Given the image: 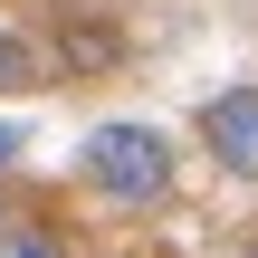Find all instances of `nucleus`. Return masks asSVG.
Masks as SVG:
<instances>
[{"mask_svg":"<svg viewBox=\"0 0 258 258\" xmlns=\"http://www.w3.org/2000/svg\"><path fill=\"white\" fill-rule=\"evenodd\" d=\"M77 182H86L96 201H115V211H163L172 182H182V153H172L163 124L115 115V124H96V134L77 144Z\"/></svg>","mask_w":258,"mask_h":258,"instance_id":"1","label":"nucleus"},{"mask_svg":"<svg viewBox=\"0 0 258 258\" xmlns=\"http://www.w3.org/2000/svg\"><path fill=\"white\" fill-rule=\"evenodd\" d=\"M249 258H258V249H249Z\"/></svg>","mask_w":258,"mask_h":258,"instance_id":"7","label":"nucleus"},{"mask_svg":"<svg viewBox=\"0 0 258 258\" xmlns=\"http://www.w3.org/2000/svg\"><path fill=\"white\" fill-rule=\"evenodd\" d=\"M201 153L230 172V182H258V77H239V86H220V96H201Z\"/></svg>","mask_w":258,"mask_h":258,"instance_id":"2","label":"nucleus"},{"mask_svg":"<svg viewBox=\"0 0 258 258\" xmlns=\"http://www.w3.org/2000/svg\"><path fill=\"white\" fill-rule=\"evenodd\" d=\"M0 258H77V239L57 220H0Z\"/></svg>","mask_w":258,"mask_h":258,"instance_id":"4","label":"nucleus"},{"mask_svg":"<svg viewBox=\"0 0 258 258\" xmlns=\"http://www.w3.org/2000/svg\"><path fill=\"white\" fill-rule=\"evenodd\" d=\"M38 77H48V57H38L19 29H0V86H38Z\"/></svg>","mask_w":258,"mask_h":258,"instance_id":"5","label":"nucleus"},{"mask_svg":"<svg viewBox=\"0 0 258 258\" xmlns=\"http://www.w3.org/2000/svg\"><path fill=\"white\" fill-rule=\"evenodd\" d=\"M57 57H67L77 77H96V67H115V57H124V38H115L105 19H67V29H57Z\"/></svg>","mask_w":258,"mask_h":258,"instance_id":"3","label":"nucleus"},{"mask_svg":"<svg viewBox=\"0 0 258 258\" xmlns=\"http://www.w3.org/2000/svg\"><path fill=\"white\" fill-rule=\"evenodd\" d=\"M19 153H29V124H0V172H10Z\"/></svg>","mask_w":258,"mask_h":258,"instance_id":"6","label":"nucleus"}]
</instances>
